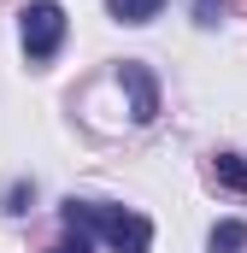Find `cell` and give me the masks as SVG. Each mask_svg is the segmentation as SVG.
I'll use <instances>...</instances> for the list:
<instances>
[{"mask_svg":"<svg viewBox=\"0 0 247 253\" xmlns=\"http://www.w3.org/2000/svg\"><path fill=\"white\" fill-rule=\"evenodd\" d=\"M65 224L82 230V236H100L106 248H118V253H147V248H153V224H147L141 212H124V206L71 200V206H65Z\"/></svg>","mask_w":247,"mask_h":253,"instance_id":"1","label":"cell"},{"mask_svg":"<svg viewBox=\"0 0 247 253\" xmlns=\"http://www.w3.org/2000/svg\"><path fill=\"white\" fill-rule=\"evenodd\" d=\"M65 42V12L53 0H36V6H24V53L30 59H53Z\"/></svg>","mask_w":247,"mask_h":253,"instance_id":"2","label":"cell"},{"mask_svg":"<svg viewBox=\"0 0 247 253\" xmlns=\"http://www.w3.org/2000/svg\"><path fill=\"white\" fill-rule=\"evenodd\" d=\"M124 88H129V118H135V124H153V112H159V83H153V71H147V65H124Z\"/></svg>","mask_w":247,"mask_h":253,"instance_id":"3","label":"cell"},{"mask_svg":"<svg viewBox=\"0 0 247 253\" xmlns=\"http://www.w3.org/2000/svg\"><path fill=\"white\" fill-rule=\"evenodd\" d=\"M212 177H218L224 189L247 194V159H242V153H218V165H212Z\"/></svg>","mask_w":247,"mask_h":253,"instance_id":"4","label":"cell"},{"mask_svg":"<svg viewBox=\"0 0 247 253\" xmlns=\"http://www.w3.org/2000/svg\"><path fill=\"white\" fill-rule=\"evenodd\" d=\"M159 12H165V0H112V18H124V24H147Z\"/></svg>","mask_w":247,"mask_h":253,"instance_id":"5","label":"cell"},{"mask_svg":"<svg viewBox=\"0 0 247 253\" xmlns=\"http://www.w3.org/2000/svg\"><path fill=\"white\" fill-rule=\"evenodd\" d=\"M242 248H247V224L230 218V224H218V230H212V253H242Z\"/></svg>","mask_w":247,"mask_h":253,"instance_id":"6","label":"cell"},{"mask_svg":"<svg viewBox=\"0 0 247 253\" xmlns=\"http://www.w3.org/2000/svg\"><path fill=\"white\" fill-rule=\"evenodd\" d=\"M47 253H94V242H88V236H82V230H77V236H65L59 248H47Z\"/></svg>","mask_w":247,"mask_h":253,"instance_id":"7","label":"cell"}]
</instances>
